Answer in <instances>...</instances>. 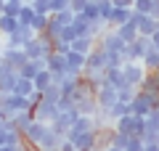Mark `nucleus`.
<instances>
[{"mask_svg": "<svg viewBox=\"0 0 159 151\" xmlns=\"http://www.w3.org/2000/svg\"><path fill=\"white\" fill-rule=\"evenodd\" d=\"M117 34L125 40V43H133V40H138V24L130 19V21H125L122 27H117Z\"/></svg>", "mask_w": 159, "mask_h": 151, "instance_id": "nucleus-20", "label": "nucleus"}, {"mask_svg": "<svg viewBox=\"0 0 159 151\" xmlns=\"http://www.w3.org/2000/svg\"><path fill=\"white\" fill-rule=\"evenodd\" d=\"M130 19H133V8H117L114 6L106 24H109V29H117V27H122L125 21H130Z\"/></svg>", "mask_w": 159, "mask_h": 151, "instance_id": "nucleus-16", "label": "nucleus"}, {"mask_svg": "<svg viewBox=\"0 0 159 151\" xmlns=\"http://www.w3.org/2000/svg\"><path fill=\"white\" fill-rule=\"evenodd\" d=\"M151 43H154V48H159V29H154V34H151Z\"/></svg>", "mask_w": 159, "mask_h": 151, "instance_id": "nucleus-48", "label": "nucleus"}, {"mask_svg": "<svg viewBox=\"0 0 159 151\" xmlns=\"http://www.w3.org/2000/svg\"><path fill=\"white\" fill-rule=\"evenodd\" d=\"M148 16L159 19V0H154V6H151V13H148Z\"/></svg>", "mask_w": 159, "mask_h": 151, "instance_id": "nucleus-47", "label": "nucleus"}, {"mask_svg": "<svg viewBox=\"0 0 159 151\" xmlns=\"http://www.w3.org/2000/svg\"><path fill=\"white\" fill-rule=\"evenodd\" d=\"M117 95H119L122 103H133V98L138 95V85H122V88L117 90Z\"/></svg>", "mask_w": 159, "mask_h": 151, "instance_id": "nucleus-28", "label": "nucleus"}, {"mask_svg": "<svg viewBox=\"0 0 159 151\" xmlns=\"http://www.w3.org/2000/svg\"><path fill=\"white\" fill-rule=\"evenodd\" d=\"M98 45H101V48H106L109 53H125V48H127V43L117 34V29H106V32H101Z\"/></svg>", "mask_w": 159, "mask_h": 151, "instance_id": "nucleus-7", "label": "nucleus"}, {"mask_svg": "<svg viewBox=\"0 0 159 151\" xmlns=\"http://www.w3.org/2000/svg\"><path fill=\"white\" fill-rule=\"evenodd\" d=\"M143 151H159V146L157 143H146V146H143Z\"/></svg>", "mask_w": 159, "mask_h": 151, "instance_id": "nucleus-49", "label": "nucleus"}, {"mask_svg": "<svg viewBox=\"0 0 159 151\" xmlns=\"http://www.w3.org/2000/svg\"><path fill=\"white\" fill-rule=\"evenodd\" d=\"M51 19H53V21H56L58 24V27H69V24H72L74 21V11H72V8H64V11H56V13H51Z\"/></svg>", "mask_w": 159, "mask_h": 151, "instance_id": "nucleus-24", "label": "nucleus"}, {"mask_svg": "<svg viewBox=\"0 0 159 151\" xmlns=\"http://www.w3.org/2000/svg\"><path fill=\"white\" fill-rule=\"evenodd\" d=\"M58 151H74V143H72L69 138H64V140H61V149H58Z\"/></svg>", "mask_w": 159, "mask_h": 151, "instance_id": "nucleus-46", "label": "nucleus"}, {"mask_svg": "<svg viewBox=\"0 0 159 151\" xmlns=\"http://www.w3.org/2000/svg\"><path fill=\"white\" fill-rule=\"evenodd\" d=\"M143 146H146V140L141 135H130V143H127L125 151H143Z\"/></svg>", "mask_w": 159, "mask_h": 151, "instance_id": "nucleus-40", "label": "nucleus"}, {"mask_svg": "<svg viewBox=\"0 0 159 151\" xmlns=\"http://www.w3.org/2000/svg\"><path fill=\"white\" fill-rule=\"evenodd\" d=\"M19 27V19L16 16H6V13H0V34L3 37H8L11 32H16Z\"/></svg>", "mask_w": 159, "mask_h": 151, "instance_id": "nucleus-23", "label": "nucleus"}, {"mask_svg": "<svg viewBox=\"0 0 159 151\" xmlns=\"http://www.w3.org/2000/svg\"><path fill=\"white\" fill-rule=\"evenodd\" d=\"M48 16H51V13H34V19H32V24H29V27L34 29V32H45V27H48Z\"/></svg>", "mask_w": 159, "mask_h": 151, "instance_id": "nucleus-34", "label": "nucleus"}, {"mask_svg": "<svg viewBox=\"0 0 159 151\" xmlns=\"http://www.w3.org/2000/svg\"><path fill=\"white\" fill-rule=\"evenodd\" d=\"M122 74H125V82L127 85H141L143 77H146V66L141 61H125L122 64Z\"/></svg>", "mask_w": 159, "mask_h": 151, "instance_id": "nucleus-9", "label": "nucleus"}, {"mask_svg": "<svg viewBox=\"0 0 159 151\" xmlns=\"http://www.w3.org/2000/svg\"><path fill=\"white\" fill-rule=\"evenodd\" d=\"M48 127H51L48 122H40V119H34V122L27 127V133H24V143H32V146H37L40 140L45 138Z\"/></svg>", "mask_w": 159, "mask_h": 151, "instance_id": "nucleus-13", "label": "nucleus"}, {"mask_svg": "<svg viewBox=\"0 0 159 151\" xmlns=\"http://www.w3.org/2000/svg\"><path fill=\"white\" fill-rule=\"evenodd\" d=\"M106 151H125V149H119V146H109Z\"/></svg>", "mask_w": 159, "mask_h": 151, "instance_id": "nucleus-50", "label": "nucleus"}, {"mask_svg": "<svg viewBox=\"0 0 159 151\" xmlns=\"http://www.w3.org/2000/svg\"><path fill=\"white\" fill-rule=\"evenodd\" d=\"M29 112L34 114V119H40V122H48V125H51L61 109H58V103H51V101H40L37 106H29Z\"/></svg>", "mask_w": 159, "mask_h": 151, "instance_id": "nucleus-10", "label": "nucleus"}, {"mask_svg": "<svg viewBox=\"0 0 159 151\" xmlns=\"http://www.w3.org/2000/svg\"><path fill=\"white\" fill-rule=\"evenodd\" d=\"M3 8H6V0H0V13H3Z\"/></svg>", "mask_w": 159, "mask_h": 151, "instance_id": "nucleus-52", "label": "nucleus"}, {"mask_svg": "<svg viewBox=\"0 0 159 151\" xmlns=\"http://www.w3.org/2000/svg\"><path fill=\"white\" fill-rule=\"evenodd\" d=\"M34 13H51V0H29Z\"/></svg>", "mask_w": 159, "mask_h": 151, "instance_id": "nucleus-39", "label": "nucleus"}, {"mask_svg": "<svg viewBox=\"0 0 159 151\" xmlns=\"http://www.w3.org/2000/svg\"><path fill=\"white\" fill-rule=\"evenodd\" d=\"M151 74H154V80H157V85H159V69H154Z\"/></svg>", "mask_w": 159, "mask_h": 151, "instance_id": "nucleus-51", "label": "nucleus"}, {"mask_svg": "<svg viewBox=\"0 0 159 151\" xmlns=\"http://www.w3.org/2000/svg\"><path fill=\"white\" fill-rule=\"evenodd\" d=\"M127 143H130V135L114 133V140H111V146H119V149H127Z\"/></svg>", "mask_w": 159, "mask_h": 151, "instance_id": "nucleus-42", "label": "nucleus"}, {"mask_svg": "<svg viewBox=\"0 0 159 151\" xmlns=\"http://www.w3.org/2000/svg\"><path fill=\"white\" fill-rule=\"evenodd\" d=\"M157 95L159 93H143V90H138V95L133 98V103H130V114H135V117H148V112L154 109Z\"/></svg>", "mask_w": 159, "mask_h": 151, "instance_id": "nucleus-5", "label": "nucleus"}, {"mask_svg": "<svg viewBox=\"0 0 159 151\" xmlns=\"http://www.w3.org/2000/svg\"><path fill=\"white\" fill-rule=\"evenodd\" d=\"M143 66H146V72H154V69H159V48H151L146 53V56H143Z\"/></svg>", "mask_w": 159, "mask_h": 151, "instance_id": "nucleus-27", "label": "nucleus"}, {"mask_svg": "<svg viewBox=\"0 0 159 151\" xmlns=\"http://www.w3.org/2000/svg\"><path fill=\"white\" fill-rule=\"evenodd\" d=\"M133 21L138 24V34H143V37H151L154 29H157V19L148 16V13H138V11H133Z\"/></svg>", "mask_w": 159, "mask_h": 151, "instance_id": "nucleus-15", "label": "nucleus"}, {"mask_svg": "<svg viewBox=\"0 0 159 151\" xmlns=\"http://www.w3.org/2000/svg\"><path fill=\"white\" fill-rule=\"evenodd\" d=\"M77 117H80V112H77L74 106H72V109H61V112L56 114V119L51 122V127L56 130L58 135H66V133H69V127L74 125V119H77Z\"/></svg>", "mask_w": 159, "mask_h": 151, "instance_id": "nucleus-6", "label": "nucleus"}, {"mask_svg": "<svg viewBox=\"0 0 159 151\" xmlns=\"http://www.w3.org/2000/svg\"><path fill=\"white\" fill-rule=\"evenodd\" d=\"M58 98H61V88H58L56 82L48 85L45 90H43V101H51V103H58Z\"/></svg>", "mask_w": 159, "mask_h": 151, "instance_id": "nucleus-32", "label": "nucleus"}, {"mask_svg": "<svg viewBox=\"0 0 159 151\" xmlns=\"http://www.w3.org/2000/svg\"><path fill=\"white\" fill-rule=\"evenodd\" d=\"M109 112V117H111V122L114 119H119V117H125V114H130V103H122V101H117L111 109H106Z\"/></svg>", "mask_w": 159, "mask_h": 151, "instance_id": "nucleus-31", "label": "nucleus"}, {"mask_svg": "<svg viewBox=\"0 0 159 151\" xmlns=\"http://www.w3.org/2000/svg\"><path fill=\"white\" fill-rule=\"evenodd\" d=\"M106 64H109V50L96 43V48H93L90 53H88V58H85L82 74H101V72H106Z\"/></svg>", "mask_w": 159, "mask_h": 151, "instance_id": "nucleus-2", "label": "nucleus"}, {"mask_svg": "<svg viewBox=\"0 0 159 151\" xmlns=\"http://www.w3.org/2000/svg\"><path fill=\"white\" fill-rule=\"evenodd\" d=\"M77 16H82L85 21H90V24H93V21H98V0H90V3H88V6L77 13Z\"/></svg>", "mask_w": 159, "mask_h": 151, "instance_id": "nucleus-26", "label": "nucleus"}, {"mask_svg": "<svg viewBox=\"0 0 159 151\" xmlns=\"http://www.w3.org/2000/svg\"><path fill=\"white\" fill-rule=\"evenodd\" d=\"M3 119H6V114H3V109H0V122H3Z\"/></svg>", "mask_w": 159, "mask_h": 151, "instance_id": "nucleus-53", "label": "nucleus"}, {"mask_svg": "<svg viewBox=\"0 0 159 151\" xmlns=\"http://www.w3.org/2000/svg\"><path fill=\"white\" fill-rule=\"evenodd\" d=\"M93 127H96V122H93V117H88V114H80V117L74 119V125L69 127L66 138H74V135H80V133H88V130H93Z\"/></svg>", "mask_w": 159, "mask_h": 151, "instance_id": "nucleus-17", "label": "nucleus"}, {"mask_svg": "<svg viewBox=\"0 0 159 151\" xmlns=\"http://www.w3.org/2000/svg\"><path fill=\"white\" fill-rule=\"evenodd\" d=\"M157 29H159V19H157Z\"/></svg>", "mask_w": 159, "mask_h": 151, "instance_id": "nucleus-55", "label": "nucleus"}, {"mask_svg": "<svg viewBox=\"0 0 159 151\" xmlns=\"http://www.w3.org/2000/svg\"><path fill=\"white\" fill-rule=\"evenodd\" d=\"M32 82H34V90H40V93H43V90H45L48 88V85H53V72H51V69H40V72L37 74H34V80H32Z\"/></svg>", "mask_w": 159, "mask_h": 151, "instance_id": "nucleus-21", "label": "nucleus"}, {"mask_svg": "<svg viewBox=\"0 0 159 151\" xmlns=\"http://www.w3.org/2000/svg\"><path fill=\"white\" fill-rule=\"evenodd\" d=\"M146 133H159V109H151L146 117V130H143V135Z\"/></svg>", "mask_w": 159, "mask_h": 151, "instance_id": "nucleus-30", "label": "nucleus"}, {"mask_svg": "<svg viewBox=\"0 0 159 151\" xmlns=\"http://www.w3.org/2000/svg\"><path fill=\"white\" fill-rule=\"evenodd\" d=\"M119 101V95H117V88H111V85H106L103 82L101 88L96 90V103H98V109H111L114 103Z\"/></svg>", "mask_w": 159, "mask_h": 151, "instance_id": "nucleus-11", "label": "nucleus"}, {"mask_svg": "<svg viewBox=\"0 0 159 151\" xmlns=\"http://www.w3.org/2000/svg\"><path fill=\"white\" fill-rule=\"evenodd\" d=\"M111 0H98V19L101 21H109V16H111Z\"/></svg>", "mask_w": 159, "mask_h": 151, "instance_id": "nucleus-35", "label": "nucleus"}, {"mask_svg": "<svg viewBox=\"0 0 159 151\" xmlns=\"http://www.w3.org/2000/svg\"><path fill=\"white\" fill-rule=\"evenodd\" d=\"M34 34H37V32H34L32 27H24V24H19V27H16V32H11V34H8L3 45H6V48H24V45H27L29 40L34 37Z\"/></svg>", "mask_w": 159, "mask_h": 151, "instance_id": "nucleus-8", "label": "nucleus"}, {"mask_svg": "<svg viewBox=\"0 0 159 151\" xmlns=\"http://www.w3.org/2000/svg\"><path fill=\"white\" fill-rule=\"evenodd\" d=\"M13 93H19V95H24V98H29V95L34 93V82H32V80H27V77H19L16 90H13Z\"/></svg>", "mask_w": 159, "mask_h": 151, "instance_id": "nucleus-29", "label": "nucleus"}, {"mask_svg": "<svg viewBox=\"0 0 159 151\" xmlns=\"http://www.w3.org/2000/svg\"><path fill=\"white\" fill-rule=\"evenodd\" d=\"M138 90H143V93H159V85H157V80H154V74H151V72L143 77V82L138 85Z\"/></svg>", "mask_w": 159, "mask_h": 151, "instance_id": "nucleus-33", "label": "nucleus"}, {"mask_svg": "<svg viewBox=\"0 0 159 151\" xmlns=\"http://www.w3.org/2000/svg\"><path fill=\"white\" fill-rule=\"evenodd\" d=\"M11 122H13V127H16L19 133L24 135V133H27V127L34 122V114L29 112V109H24V112H16V114H13V117H11Z\"/></svg>", "mask_w": 159, "mask_h": 151, "instance_id": "nucleus-18", "label": "nucleus"}, {"mask_svg": "<svg viewBox=\"0 0 159 151\" xmlns=\"http://www.w3.org/2000/svg\"><path fill=\"white\" fill-rule=\"evenodd\" d=\"M74 143V151H96V140H98V133H96V127L93 130H88V133H80V135H74V138H69Z\"/></svg>", "mask_w": 159, "mask_h": 151, "instance_id": "nucleus-12", "label": "nucleus"}, {"mask_svg": "<svg viewBox=\"0 0 159 151\" xmlns=\"http://www.w3.org/2000/svg\"><path fill=\"white\" fill-rule=\"evenodd\" d=\"M151 6H154V0H133V11L138 13H151Z\"/></svg>", "mask_w": 159, "mask_h": 151, "instance_id": "nucleus-36", "label": "nucleus"}, {"mask_svg": "<svg viewBox=\"0 0 159 151\" xmlns=\"http://www.w3.org/2000/svg\"><path fill=\"white\" fill-rule=\"evenodd\" d=\"M51 48L56 50V53H69V50H72V43H66V40H61V37H56L51 43Z\"/></svg>", "mask_w": 159, "mask_h": 151, "instance_id": "nucleus-38", "label": "nucleus"}, {"mask_svg": "<svg viewBox=\"0 0 159 151\" xmlns=\"http://www.w3.org/2000/svg\"><path fill=\"white\" fill-rule=\"evenodd\" d=\"M88 3H90V0H69V8H72L74 13H80V11H82V8L88 6Z\"/></svg>", "mask_w": 159, "mask_h": 151, "instance_id": "nucleus-44", "label": "nucleus"}, {"mask_svg": "<svg viewBox=\"0 0 159 151\" xmlns=\"http://www.w3.org/2000/svg\"><path fill=\"white\" fill-rule=\"evenodd\" d=\"M151 48H154L151 37H143V34H138V40L127 43V48H125V61H143V56H146Z\"/></svg>", "mask_w": 159, "mask_h": 151, "instance_id": "nucleus-3", "label": "nucleus"}, {"mask_svg": "<svg viewBox=\"0 0 159 151\" xmlns=\"http://www.w3.org/2000/svg\"><path fill=\"white\" fill-rule=\"evenodd\" d=\"M3 58H6V64L11 69H16V72L29 61L27 53H24V48H6V45H3Z\"/></svg>", "mask_w": 159, "mask_h": 151, "instance_id": "nucleus-14", "label": "nucleus"}, {"mask_svg": "<svg viewBox=\"0 0 159 151\" xmlns=\"http://www.w3.org/2000/svg\"><path fill=\"white\" fill-rule=\"evenodd\" d=\"M19 24H24V27H29V24H32V19H34V8H32V3H21V8H19Z\"/></svg>", "mask_w": 159, "mask_h": 151, "instance_id": "nucleus-25", "label": "nucleus"}, {"mask_svg": "<svg viewBox=\"0 0 159 151\" xmlns=\"http://www.w3.org/2000/svg\"><path fill=\"white\" fill-rule=\"evenodd\" d=\"M24 53H27V58H48V53H53L51 40L43 37V34H34V37L24 45Z\"/></svg>", "mask_w": 159, "mask_h": 151, "instance_id": "nucleus-4", "label": "nucleus"}, {"mask_svg": "<svg viewBox=\"0 0 159 151\" xmlns=\"http://www.w3.org/2000/svg\"><path fill=\"white\" fill-rule=\"evenodd\" d=\"M16 3H27V0H16Z\"/></svg>", "mask_w": 159, "mask_h": 151, "instance_id": "nucleus-54", "label": "nucleus"}, {"mask_svg": "<svg viewBox=\"0 0 159 151\" xmlns=\"http://www.w3.org/2000/svg\"><path fill=\"white\" fill-rule=\"evenodd\" d=\"M103 77H106V85H111V88H122V85H127L125 82V74H122V66L119 69H106V72H103Z\"/></svg>", "mask_w": 159, "mask_h": 151, "instance_id": "nucleus-22", "label": "nucleus"}, {"mask_svg": "<svg viewBox=\"0 0 159 151\" xmlns=\"http://www.w3.org/2000/svg\"><path fill=\"white\" fill-rule=\"evenodd\" d=\"M114 130L122 135H141L146 130V117H135V114H125V117L114 119Z\"/></svg>", "mask_w": 159, "mask_h": 151, "instance_id": "nucleus-1", "label": "nucleus"}, {"mask_svg": "<svg viewBox=\"0 0 159 151\" xmlns=\"http://www.w3.org/2000/svg\"><path fill=\"white\" fill-rule=\"evenodd\" d=\"M19 8H21V3H16V0H6L3 13H6V16H19Z\"/></svg>", "mask_w": 159, "mask_h": 151, "instance_id": "nucleus-41", "label": "nucleus"}, {"mask_svg": "<svg viewBox=\"0 0 159 151\" xmlns=\"http://www.w3.org/2000/svg\"><path fill=\"white\" fill-rule=\"evenodd\" d=\"M64 8H69V0H51V13L64 11Z\"/></svg>", "mask_w": 159, "mask_h": 151, "instance_id": "nucleus-43", "label": "nucleus"}, {"mask_svg": "<svg viewBox=\"0 0 159 151\" xmlns=\"http://www.w3.org/2000/svg\"><path fill=\"white\" fill-rule=\"evenodd\" d=\"M98 37H93V34H85V37H77L72 40V50H77V53H82V56H88L93 48H96Z\"/></svg>", "mask_w": 159, "mask_h": 151, "instance_id": "nucleus-19", "label": "nucleus"}, {"mask_svg": "<svg viewBox=\"0 0 159 151\" xmlns=\"http://www.w3.org/2000/svg\"><path fill=\"white\" fill-rule=\"evenodd\" d=\"M111 6H117V8H133V0H111Z\"/></svg>", "mask_w": 159, "mask_h": 151, "instance_id": "nucleus-45", "label": "nucleus"}, {"mask_svg": "<svg viewBox=\"0 0 159 151\" xmlns=\"http://www.w3.org/2000/svg\"><path fill=\"white\" fill-rule=\"evenodd\" d=\"M125 64V53H109V64H106V69H119Z\"/></svg>", "mask_w": 159, "mask_h": 151, "instance_id": "nucleus-37", "label": "nucleus"}]
</instances>
